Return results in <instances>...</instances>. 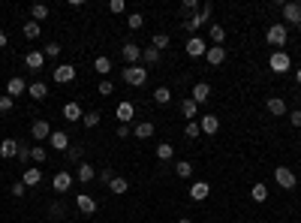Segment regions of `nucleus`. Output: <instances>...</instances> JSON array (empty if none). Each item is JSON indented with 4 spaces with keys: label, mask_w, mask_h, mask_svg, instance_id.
<instances>
[{
    "label": "nucleus",
    "mask_w": 301,
    "mask_h": 223,
    "mask_svg": "<svg viewBox=\"0 0 301 223\" xmlns=\"http://www.w3.org/2000/svg\"><path fill=\"white\" fill-rule=\"evenodd\" d=\"M75 208H78L81 214H93V211H96V199H93L90 193H78V196H75Z\"/></svg>",
    "instance_id": "nucleus-16"
},
{
    "label": "nucleus",
    "mask_w": 301,
    "mask_h": 223,
    "mask_svg": "<svg viewBox=\"0 0 301 223\" xmlns=\"http://www.w3.org/2000/svg\"><path fill=\"white\" fill-rule=\"evenodd\" d=\"M175 175H178V178H190V175H193V163H190V160H178V163H175Z\"/></svg>",
    "instance_id": "nucleus-41"
},
{
    "label": "nucleus",
    "mask_w": 301,
    "mask_h": 223,
    "mask_svg": "<svg viewBox=\"0 0 301 223\" xmlns=\"http://www.w3.org/2000/svg\"><path fill=\"white\" fill-rule=\"evenodd\" d=\"M115 133H118V139H127V136H130V124H118Z\"/></svg>",
    "instance_id": "nucleus-54"
},
{
    "label": "nucleus",
    "mask_w": 301,
    "mask_h": 223,
    "mask_svg": "<svg viewBox=\"0 0 301 223\" xmlns=\"http://www.w3.org/2000/svg\"><path fill=\"white\" fill-rule=\"evenodd\" d=\"M48 136H51V124L48 121H33L30 124V139L33 142H45Z\"/></svg>",
    "instance_id": "nucleus-9"
},
{
    "label": "nucleus",
    "mask_w": 301,
    "mask_h": 223,
    "mask_svg": "<svg viewBox=\"0 0 301 223\" xmlns=\"http://www.w3.org/2000/svg\"><path fill=\"white\" fill-rule=\"evenodd\" d=\"M60 51H63V48H60V45H57L54 39H51V42H45V48H42V54H45V57H51V60H54V57H57Z\"/></svg>",
    "instance_id": "nucleus-45"
},
{
    "label": "nucleus",
    "mask_w": 301,
    "mask_h": 223,
    "mask_svg": "<svg viewBox=\"0 0 301 223\" xmlns=\"http://www.w3.org/2000/svg\"><path fill=\"white\" fill-rule=\"evenodd\" d=\"M21 94H27V82L21 76H12L6 82V97H21Z\"/></svg>",
    "instance_id": "nucleus-14"
},
{
    "label": "nucleus",
    "mask_w": 301,
    "mask_h": 223,
    "mask_svg": "<svg viewBox=\"0 0 301 223\" xmlns=\"http://www.w3.org/2000/svg\"><path fill=\"white\" fill-rule=\"evenodd\" d=\"M99 112H84V118H81V124L87 127V130H93V127H99Z\"/></svg>",
    "instance_id": "nucleus-44"
},
{
    "label": "nucleus",
    "mask_w": 301,
    "mask_h": 223,
    "mask_svg": "<svg viewBox=\"0 0 301 223\" xmlns=\"http://www.w3.org/2000/svg\"><path fill=\"white\" fill-rule=\"evenodd\" d=\"M9 193H12V196H15V199H21V196H24V193H27V187H24V184H21V181H15V184H12V187H9Z\"/></svg>",
    "instance_id": "nucleus-48"
},
{
    "label": "nucleus",
    "mask_w": 301,
    "mask_h": 223,
    "mask_svg": "<svg viewBox=\"0 0 301 223\" xmlns=\"http://www.w3.org/2000/svg\"><path fill=\"white\" fill-rule=\"evenodd\" d=\"M121 54H124V60H127V66H133V63H139V60H142V48H139L136 42H124V48H121Z\"/></svg>",
    "instance_id": "nucleus-13"
},
{
    "label": "nucleus",
    "mask_w": 301,
    "mask_h": 223,
    "mask_svg": "<svg viewBox=\"0 0 301 223\" xmlns=\"http://www.w3.org/2000/svg\"><path fill=\"white\" fill-rule=\"evenodd\" d=\"M268 66H271V72H289V69H292V57H289L283 48H280V51H271Z\"/></svg>",
    "instance_id": "nucleus-4"
},
{
    "label": "nucleus",
    "mask_w": 301,
    "mask_h": 223,
    "mask_svg": "<svg viewBox=\"0 0 301 223\" xmlns=\"http://www.w3.org/2000/svg\"><path fill=\"white\" fill-rule=\"evenodd\" d=\"M211 15H214V6H211V3H202V9H199L193 18H187V21H184V27H187L190 33H196L202 24H208V18H211Z\"/></svg>",
    "instance_id": "nucleus-3"
},
{
    "label": "nucleus",
    "mask_w": 301,
    "mask_h": 223,
    "mask_svg": "<svg viewBox=\"0 0 301 223\" xmlns=\"http://www.w3.org/2000/svg\"><path fill=\"white\" fill-rule=\"evenodd\" d=\"M205 60H208L211 66H220V63L226 60V48H223V45H211V48L205 51Z\"/></svg>",
    "instance_id": "nucleus-20"
},
{
    "label": "nucleus",
    "mask_w": 301,
    "mask_h": 223,
    "mask_svg": "<svg viewBox=\"0 0 301 223\" xmlns=\"http://www.w3.org/2000/svg\"><path fill=\"white\" fill-rule=\"evenodd\" d=\"M21 184L30 190V187H36V184H42V169H24L21 172Z\"/></svg>",
    "instance_id": "nucleus-21"
},
{
    "label": "nucleus",
    "mask_w": 301,
    "mask_h": 223,
    "mask_svg": "<svg viewBox=\"0 0 301 223\" xmlns=\"http://www.w3.org/2000/svg\"><path fill=\"white\" fill-rule=\"evenodd\" d=\"M295 82L301 85V69H295Z\"/></svg>",
    "instance_id": "nucleus-58"
},
{
    "label": "nucleus",
    "mask_w": 301,
    "mask_h": 223,
    "mask_svg": "<svg viewBox=\"0 0 301 223\" xmlns=\"http://www.w3.org/2000/svg\"><path fill=\"white\" fill-rule=\"evenodd\" d=\"M280 9H283V21H286V24H295V27H301V3H298V0H292V3H283Z\"/></svg>",
    "instance_id": "nucleus-6"
},
{
    "label": "nucleus",
    "mask_w": 301,
    "mask_h": 223,
    "mask_svg": "<svg viewBox=\"0 0 301 223\" xmlns=\"http://www.w3.org/2000/svg\"><path fill=\"white\" fill-rule=\"evenodd\" d=\"M48 145H54V151H63V154H66V148H69V136H66L63 130H51Z\"/></svg>",
    "instance_id": "nucleus-18"
},
{
    "label": "nucleus",
    "mask_w": 301,
    "mask_h": 223,
    "mask_svg": "<svg viewBox=\"0 0 301 223\" xmlns=\"http://www.w3.org/2000/svg\"><path fill=\"white\" fill-rule=\"evenodd\" d=\"M250 199H253V202H265V199H268V187H265L262 181H256V184L250 187Z\"/></svg>",
    "instance_id": "nucleus-34"
},
{
    "label": "nucleus",
    "mask_w": 301,
    "mask_h": 223,
    "mask_svg": "<svg viewBox=\"0 0 301 223\" xmlns=\"http://www.w3.org/2000/svg\"><path fill=\"white\" fill-rule=\"evenodd\" d=\"M181 115H184L187 121H196V115H199V106H196V103H193V100L187 97V100L181 103Z\"/></svg>",
    "instance_id": "nucleus-32"
},
{
    "label": "nucleus",
    "mask_w": 301,
    "mask_h": 223,
    "mask_svg": "<svg viewBox=\"0 0 301 223\" xmlns=\"http://www.w3.org/2000/svg\"><path fill=\"white\" fill-rule=\"evenodd\" d=\"M265 109H268L274 118H280V115H286V100H283V97H268Z\"/></svg>",
    "instance_id": "nucleus-22"
},
{
    "label": "nucleus",
    "mask_w": 301,
    "mask_h": 223,
    "mask_svg": "<svg viewBox=\"0 0 301 223\" xmlns=\"http://www.w3.org/2000/svg\"><path fill=\"white\" fill-rule=\"evenodd\" d=\"M157 157H160V160H172V157H175V145H172V142H160V145H157Z\"/></svg>",
    "instance_id": "nucleus-40"
},
{
    "label": "nucleus",
    "mask_w": 301,
    "mask_h": 223,
    "mask_svg": "<svg viewBox=\"0 0 301 223\" xmlns=\"http://www.w3.org/2000/svg\"><path fill=\"white\" fill-rule=\"evenodd\" d=\"M30 160H33V163H45V160H48V151H45L42 145H30Z\"/></svg>",
    "instance_id": "nucleus-42"
},
{
    "label": "nucleus",
    "mask_w": 301,
    "mask_h": 223,
    "mask_svg": "<svg viewBox=\"0 0 301 223\" xmlns=\"http://www.w3.org/2000/svg\"><path fill=\"white\" fill-rule=\"evenodd\" d=\"M27 94H30V100H45V97H48V85H45V82H30V85H27Z\"/></svg>",
    "instance_id": "nucleus-26"
},
{
    "label": "nucleus",
    "mask_w": 301,
    "mask_h": 223,
    "mask_svg": "<svg viewBox=\"0 0 301 223\" xmlns=\"http://www.w3.org/2000/svg\"><path fill=\"white\" fill-rule=\"evenodd\" d=\"M199 133H202V130H199V121H187L184 136H187V139H199Z\"/></svg>",
    "instance_id": "nucleus-47"
},
{
    "label": "nucleus",
    "mask_w": 301,
    "mask_h": 223,
    "mask_svg": "<svg viewBox=\"0 0 301 223\" xmlns=\"http://www.w3.org/2000/svg\"><path fill=\"white\" fill-rule=\"evenodd\" d=\"M196 12H199V0H184V3H181V15H184V21L193 18Z\"/></svg>",
    "instance_id": "nucleus-37"
},
{
    "label": "nucleus",
    "mask_w": 301,
    "mask_h": 223,
    "mask_svg": "<svg viewBox=\"0 0 301 223\" xmlns=\"http://www.w3.org/2000/svg\"><path fill=\"white\" fill-rule=\"evenodd\" d=\"M274 181H277V187H283V190H295V184H298V178H295V172H292L289 166H277V169H274Z\"/></svg>",
    "instance_id": "nucleus-5"
},
{
    "label": "nucleus",
    "mask_w": 301,
    "mask_h": 223,
    "mask_svg": "<svg viewBox=\"0 0 301 223\" xmlns=\"http://www.w3.org/2000/svg\"><path fill=\"white\" fill-rule=\"evenodd\" d=\"M96 178H99L103 184H112V178H115V172H112V169H99V172H96Z\"/></svg>",
    "instance_id": "nucleus-50"
},
{
    "label": "nucleus",
    "mask_w": 301,
    "mask_h": 223,
    "mask_svg": "<svg viewBox=\"0 0 301 223\" xmlns=\"http://www.w3.org/2000/svg\"><path fill=\"white\" fill-rule=\"evenodd\" d=\"M24 63H27L30 69H42V63H45V54H42V51H36V48H30V51L24 54Z\"/></svg>",
    "instance_id": "nucleus-25"
},
{
    "label": "nucleus",
    "mask_w": 301,
    "mask_h": 223,
    "mask_svg": "<svg viewBox=\"0 0 301 223\" xmlns=\"http://www.w3.org/2000/svg\"><path fill=\"white\" fill-rule=\"evenodd\" d=\"M208 36H211L214 45H223V42H226V27H223V24H211V27H208Z\"/></svg>",
    "instance_id": "nucleus-29"
},
{
    "label": "nucleus",
    "mask_w": 301,
    "mask_h": 223,
    "mask_svg": "<svg viewBox=\"0 0 301 223\" xmlns=\"http://www.w3.org/2000/svg\"><path fill=\"white\" fill-rule=\"evenodd\" d=\"M184 51H187L190 57H205V51H208V42H205L202 36H190V39H187V45H184Z\"/></svg>",
    "instance_id": "nucleus-7"
},
{
    "label": "nucleus",
    "mask_w": 301,
    "mask_h": 223,
    "mask_svg": "<svg viewBox=\"0 0 301 223\" xmlns=\"http://www.w3.org/2000/svg\"><path fill=\"white\" fill-rule=\"evenodd\" d=\"M154 103H157V106H169V103H172V91H169L166 85H160V88L154 91Z\"/></svg>",
    "instance_id": "nucleus-31"
},
{
    "label": "nucleus",
    "mask_w": 301,
    "mask_h": 223,
    "mask_svg": "<svg viewBox=\"0 0 301 223\" xmlns=\"http://www.w3.org/2000/svg\"><path fill=\"white\" fill-rule=\"evenodd\" d=\"M121 79H124V82H127L130 88H142V85L148 82V66H142V63H133V66H124Z\"/></svg>",
    "instance_id": "nucleus-1"
},
{
    "label": "nucleus",
    "mask_w": 301,
    "mask_h": 223,
    "mask_svg": "<svg viewBox=\"0 0 301 223\" xmlns=\"http://www.w3.org/2000/svg\"><path fill=\"white\" fill-rule=\"evenodd\" d=\"M18 160H21V163H30V145H18Z\"/></svg>",
    "instance_id": "nucleus-49"
},
{
    "label": "nucleus",
    "mask_w": 301,
    "mask_h": 223,
    "mask_svg": "<svg viewBox=\"0 0 301 223\" xmlns=\"http://www.w3.org/2000/svg\"><path fill=\"white\" fill-rule=\"evenodd\" d=\"M48 15H51L48 3H33V6H30V21H36V24H39V21H45Z\"/></svg>",
    "instance_id": "nucleus-24"
},
{
    "label": "nucleus",
    "mask_w": 301,
    "mask_h": 223,
    "mask_svg": "<svg viewBox=\"0 0 301 223\" xmlns=\"http://www.w3.org/2000/svg\"><path fill=\"white\" fill-rule=\"evenodd\" d=\"M75 79V66L72 63H60V66H54V82L57 85H69Z\"/></svg>",
    "instance_id": "nucleus-11"
},
{
    "label": "nucleus",
    "mask_w": 301,
    "mask_h": 223,
    "mask_svg": "<svg viewBox=\"0 0 301 223\" xmlns=\"http://www.w3.org/2000/svg\"><path fill=\"white\" fill-rule=\"evenodd\" d=\"M175 223H193V220H190V217H178Z\"/></svg>",
    "instance_id": "nucleus-57"
},
{
    "label": "nucleus",
    "mask_w": 301,
    "mask_h": 223,
    "mask_svg": "<svg viewBox=\"0 0 301 223\" xmlns=\"http://www.w3.org/2000/svg\"><path fill=\"white\" fill-rule=\"evenodd\" d=\"M93 69H96V72H99V76L106 79V76L112 72V57H106V54H99V57L93 60Z\"/></svg>",
    "instance_id": "nucleus-30"
},
{
    "label": "nucleus",
    "mask_w": 301,
    "mask_h": 223,
    "mask_svg": "<svg viewBox=\"0 0 301 223\" xmlns=\"http://www.w3.org/2000/svg\"><path fill=\"white\" fill-rule=\"evenodd\" d=\"M96 178V166L90 163H78V184H90Z\"/></svg>",
    "instance_id": "nucleus-27"
},
{
    "label": "nucleus",
    "mask_w": 301,
    "mask_h": 223,
    "mask_svg": "<svg viewBox=\"0 0 301 223\" xmlns=\"http://www.w3.org/2000/svg\"><path fill=\"white\" fill-rule=\"evenodd\" d=\"M93 223H99V220H93Z\"/></svg>",
    "instance_id": "nucleus-59"
},
{
    "label": "nucleus",
    "mask_w": 301,
    "mask_h": 223,
    "mask_svg": "<svg viewBox=\"0 0 301 223\" xmlns=\"http://www.w3.org/2000/svg\"><path fill=\"white\" fill-rule=\"evenodd\" d=\"M109 190L121 196V193H127V190H130V181H127V178H121V175H115V178H112V184H109Z\"/></svg>",
    "instance_id": "nucleus-36"
},
{
    "label": "nucleus",
    "mask_w": 301,
    "mask_h": 223,
    "mask_svg": "<svg viewBox=\"0 0 301 223\" xmlns=\"http://www.w3.org/2000/svg\"><path fill=\"white\" fill-rule=\"evenodd\" d=\"M289 121H292V127H301V109H295V112L289 115Z\"/></svg>",
    "instance_id": "nucleus-55"
},
{
    "label": "nucleus",
    "mask_w": 301,
    "mask_h": 223,
    "mask_svg": "<svg viewBox=\"0 0 301 223\" xmlns=\"http://www.w3.org/2000/svg\"><path fill=\"white\" fill-rule=\"evenodd\" d=\"M109 9H112L115 15H121V12L127 9V3H124V0H112V3H109Z\"/></svg>",
    "instance_id": "nucleus-51"
},
{
    "label": "nucleus",
    "mask_w": 301,
    "mask_h": 223,
    "mask_svg": "<svg viewBox=\"0 0 301 223\" xmlns=\"http://www.w3.org/2000/svg\"><path fill=\"white\" fill-rule=\"evenodd\" d=\"M63 118H66L69 124H78V121L84 118V109H81V106H78L75 100H69V103L63 106Z\"/></svg>",
    "instance_id": "nucleus-15"
},
{
    "label": "nucleus",
    "mask_w": 301,
    "mask_h": 223,
    "mask_svg": "<svg viewBox=\"0 0 301 223\" xmlns=\"http://www.w3.org/2000/svg\"><path fill=\"white\" fill-rule=\"evenodd\" d=\"M199 130H202L205 136L220 133V118H217V115H202V118H199Z\"/></svg>",
    "instance_id": "nucleus-12"
},
{
    "label": "nucleus",
    "mask_w": 301,
    "mask_h": 223,
    "mask_svg": "<svg viewBox=\"0 0 301 223\" xmlns=\"http://www.w3.org/2000/svg\"><path fill=\"white\" fill-rule=\"evenodd\" d=\"M51 214H54L57 220H63V214H66V208H63L60 202H51Z\"/></svg>",
    "instance_id": "nucleus-52"
},
{
    "label": "nucleus",
    "mask_w": 301,
    "mask_h": 223,
    "mask_svg": "<svg viewBox=\"0 0 301 223\" xmlns=\"http://www.w3.org/2000/svg\"><path fill=\"white\" fill-rule=\"evenodd\" d=\"M286 39H289L286 24H271V27L265 30V42H268V45H274V51H280V48L286 45Z\"/></svg>",
    "instance_id": "nucleus-2"
},
{
    "label": "nucleus",
    "mask_w": 301,
    "mask_h": 223,
    "mask_svg": "<svg viewBox=\"0 0 301 223\" xmlns=\"http://www.w3.org/2000/svg\"><path fill=\"white\" fill-rule=\"evenodd\" d=\"M154 130H157V124L154 121H142V124H136V139H151L154 136Z\"/></svg>",
    "instance_id": "nucleus-28"
},
{
    "label": "nucleus",
    "mask_w": 301,
    "mask_h": 223,
    "mask_svg": "<svg viewBox=\"0 0 301 223\" xmlns=\"http://www.w3.org/2000/svg\"><path fill=\"white\" fill-rule=\"evenodd\" d=\"M21 33L33 42V39H39V33H42V24H36V21H27L24 27H21Z\"/></svg>",
    "instance_id": "nucleus-35"
},
{
    "label": "nucleus",
    "mask_w": 301,
    "mask_h": 223,
    "mask_svg": "<svg viewBox=\"0 0 301 223\" xmlns=\"http://www.w3.org/2000/svg\"><path fill=\"white\" fill-rule=\"evenodd\" d=\"M208 97H211V85H208V82H196L193 91H190V100H193L196 106H205Z\"/></svg>",
    "instance_id": "nucleus-8"
},
{
    "label": "nucleus",
    "mask_w": 301,
    "mask_h": 223,
    "mask_svg": "<svg viewBox=\"0 0 301 223\" xmlns=\"http://www.w3.org/2000/svg\"><path fill=\"white\" fill-rule=\"evenodd\" d=\"M208 196H211V184L208 181H193L190 184V199L193 202H205Z\"/></svg>",
    "instance_id": "nucleus-10"
},
{
    "label": "nucleus",
    "mask_w": 301,
    "mask_h": 223,
    "mask_svg": "<svg viewBox=\"0 0 301 223\" xmlns=\"http://www.w3.org/2000/svg\"><path fill=\"white\" fill-rule=\"evenodd\" d=\"M115 115H118V121H121V124H130V121H133V115H136V106H133L130 100H124V103H118Z\"/></svg>",
    "instance_id": "nucleus-17"
},
{
    "label": "nucleus",
    "mask_w": 301,
    "mask_h": 223,
    "mask_svg": "<svg viewBox=\"0 0 301 223\" xmlns=\"http://www.w3.org/2000/svg\"><path fill=\"white\" fill-rule=\"evenodd\" d=\"M127 27H130V30H142V27H145V15H142V12H133V15L127 18Z\"/></svg>",
    "instance_id": "nucleus-43"
},
{
    "label": "nucleus",
    "mask_w": 301,
    "mask_h": 223,
    "mask_svg": "<svg viewBox=\"0 0 301 223\" xmlns=\"http://www.w3.org/2000/svg\"><path fill=\"white\" fill-rule=\"evenodd\" d=\"M3 45H6V30L0 27V48H3Z\"/></svg>",
    "instance_id": "nucleus-56"
},
{
    "label": "nucleus",
    "mask_w": 301,
    "mask_h": 223,
    "mask_svg": "<svg viewBox=\"0 0 301 223\" xmlns=\"http://www.w3.org/2000/svg\"><path fill=\"white\" fill-rule=\"evenodd\" d=\"M66 160L69 163H84V145H69L66 148Z\"/></svg>",
    "instance_id": "nucleus-33"
},
{
    "label": "nucleus",
    "mask_w": 301,
    "mask_h": 223,
    "mask_svg": "<svg viewBox=\"0 0 301 223\" xmlns=\"http://www.w3.org/2000/svg\"><path fill=\"white\" fill-rule=\"evenodd\" d=\"M160 57H163V51H157V48H142V60H145L148 66L160 63Z\"/></svg>",
    "instance_id": "nucleus-39"
},
{
    "label": "nucleus",
    "mask_w": 301,
    "mask_h": 223,
    "mask_svg": "<svg viewBox=\"0 0 301 223\" xmlns=\"http://www.w3.org/2000/svg\"><path fill=\"white\" fill-rule=\"evenodd\" d=\"M169 42H172V36H169V33H154V39H151V48L163 51V48H169Z\"/></svg>",
    "instance_id": "nucleus-38"
},
{
    "label": "nucleus",
    "mask_w": 301,
    "mask_h": 223,
    "mask_svg": "<svg viewBox=\"0 0 301 223\" xmlns=\"http://www.w3.org/2000/svg\"><path fill=\"white\" fill-rule=\"evenodd\" d=\"M96 91H99V97H109V94L115 91V82H112V79H99V85H96Z\"/></svg>",
    "instance_id": "nucleus-46"
},
{
    "label": "nucleus",
    "mask_w": 301,
    "mask_h": 223,
    "mask_svg": "<svg viewBox=\"0 0 301 223\" xmlns=\"http://www.w3.org/2000/svg\"><path fill=\"white\" fill-rule=\"evenodd\" d=\"M51 187H54V193H66L69 187H72V175L63 169V172H57L54 175V181H51Z\"/></svg>",
    "instance_id": "nucleus-19"
},
{
    "label": "nucleus",
    "mask_w": 301,
    "mask_h": 223,
    "mask_svg": "<svg viewBox=\"0 0 301 223\" xmlns=\"http://www.w3.org/2000/svg\"><path fill=\"white\" fill-rule=\"evenodd\" d=\"M9 109H12V97L0 94V115H3V112H9Z\"/></svg>",
    "instance_id": "nucleus-53"
},
{
    "label": "nucleus",
    "mask_w": 301,
    "mask_h": 223,
    "mask_svg": "<svg viewBox=\"0 0 301 223\" xmlns=\"http://www.w3.org/2000/svg\"><path fill=\"white\" fill-rule=\"evenodd\" d=\"M18 145H21L18 139H3V142H0V157H3V160L18 157Z\"/></svg>",
    "instance_id": "nucleus-23"
}]
</instances>
